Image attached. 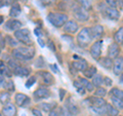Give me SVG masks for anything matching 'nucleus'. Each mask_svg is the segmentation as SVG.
Wrapping results in <instances>:
<instances>
[{
  "mask_svg": "<svg viewBox=\"0 0 123 116\" xmlns=\"http://www.w3.org/2000/svg\"><path fill=\"white\" fill-rule=\"evenodd\" d=\"M38 42H39V44L42 46V47H43V46L45 45V44L43 43V41H42V39H41V38H38Z\"/></svg>",
  "mask_w": 123,
  "mask_h": 116,
  "instance_id": "51",
  "label": "nucleus"
},
{
  "mask_svg": "<svg viewBox=\"0 0 123 116\" xmlns=\"http://www.w3.org/2000/svg\"><path fill=\"white\" fill-rule=\"evenodd\" d=\"M63 30L65 31L66 33H68L69 35L70 34H74L78 31V24L75 22V21H68L65 26L63 27Z\"/></svg>",
  "mask_w": 123,
  "mask_h": 116,
  "instance_id": "13",
  "label": "nucleus"
},
{
  "mask_svg": "<svg viewBox=\"0 0 123 116\" xmlns=\"http://www.w3.org/2000/svg\"><path fill=\"white\" fill-rule=\"evenodd\" d=\"M78 81L82 84L84 87H85V90H88V91H92V90H93L94 85L92 84V82H90L89 80H87L85 77H84V78H82V77H79V78H78Z\"/></svg>",
  "mask_w": 123,
  "mask_h": 116,
  "instance_id": "24",
  "label": "nucleus"
},
{
  "mask_svg": "<svg viewBox=\"0 0 123 116\" xmlns=\"http://www.w3.org/2000/svg\"><path fill=\"white\" fill-rule=\"evenodd\" d=\"M63 115V108L61 107H55L49 112V116H62Z\"/></svg>",
  "mask_w": 123,
  "mask_h": 116,
  "instance_id": "34",
  "label": "nucleus"
},
{
  "mask_svg": "<svg viewBox=\"0 0 123 116\" xmlns=\"http://www.w3.org/2000/svg\"><path fill=\"white\" fill-rule=\"evenodd\" d=\"M49 67H50V69H51V70L55 72V73H57V72H59V69H57L56 65H49Z\"/></svg>",
  "mask_w": 123,
  "mask_h": 116,
  "instance_id": "48",
  "label": "nucleus"
},
{
  "mask_svg": "<svg viewBox=\"0 0 123 116\" xmlns=\"http://www.w3.org/2000/svg\"><path fill=\"white\" fill-rule=\"evenodd\" d=\"M91 34L93 39H98L101 40V38L104 35V27L101 25H95L93 27H91Z\"/></svg>",
  "mask_w": 123,
  "mask_h": 116,
  "instance_id": "17",
  "label": "nucleus"
},
{
  "mask_svg": "<svg viewBox=\"0 0 123 116\" xmlns=\"http://www.w3.org/2000/svg\"><path fill=\"white\" fill-rule=\"evenodd\" d=\"M98 64L102 66V67H104L105 69H107V70H111V69H113V64L114 62L113 60L111 59V58L109 57H105V58H101L98 61Z\"/></svg>",
  "mask_w": 123,
  "mask_h": 116,
  "instance_id": "19",
  "label": "nucleus"
},
{
  "mask_svg": "<svg viewBox=\"0 0 123 116\" xmlns=\"http://www.w3.org/2000/svg\"><path fill=\"white\" fill-rule=\"evenodd\" d=\"M118 116H121V115H118Z\"/></svg>",
  "mask_w": 123,
  "mask_h": 116,
  "instance_id": "53",
  "label": "nucleus"
},
{
  "mask_svg": "<svg viewBox=\"0 0 123 116\" xmlns=\"http://www.w3.org/2000/svg\"><path fill=\"white\" fill-rule=\"evenodd\" d=\"M50 97V90L45 86H40L34 91V98L36 101H40V100H44Z\"/></svg>",
  "mask_w": 123,
  "mask_h": 116,
  "instance_id": "6",
  "label": "nucleus"
},
{
  "mask_svg": "<svg viewBox=\"0 0 123 116\" xmlns=\"http://www.w3.org/2000/svg\"><path fill=\"white\" fill-rule=\"evenodd\" d=\"M119 82H120L121 84H123V72L121 73V75L119 76Z\"/></svg>",
  "mask_w": 123,
  "mask_h": 116,
  "instance_id": "50",
  "label": "nucleus"
},
{
  "mask_svg": "<svg viewBox=\"0 0 123 116\" xmlns=\"http://www.w3.org/2000/svg\"><path fill=\"white\" fill-rule=\"evenodd\" d=\"M7 39L9 40V44H10L11 46H15V45H18V42L15 41V40H13V39H11V38H10L9 36L7 37Z\"/></svg>",
  "mask_w": 123,
  "mask_h": 116,
  "instance_id": "47",
  "label": "nucleus"
},
{
  "mask_svg": "<svg viewBox=\"0 0 123 116\" xmlns=\"http://www.w3.org/2000/svg\"><path fill=\"white\" fill-rule=\"evenodd\" d=\"M104 13H105V15L109 20H112V21H117L120 18V13L115 7H111V6L106 7L105 10H104Z\"/></svg>",
  "mask_w": 123,
  "mask_h": 116,
  "instance_id": "10",
  "label": "nucleus"
},
{
  "mask_svg": "<svg viewBox=\"0 0 123 116\" xmlns=\"http://www.w3.org/2000/svg\"><path fill=\"white\" fill-rule=\"evenodd\" d=\"M88 102L91 104V107H104L107 105V102L106 100H104V98H98L95 96L88 99Z\"/></svg>",
  "mask_w": 123,
  "mask_h": 116,
  "instance_id": "18",
  "label": "nucleus"
},
{
  "mask_svg": "<svg viewBox=\"0 0 123 116\" xmlns=\"http://www.w3.org/2000/svg\"><path fill=\"white\" fill-rule=\"evenodd\" d=\"M35 83H36V77L35 76H29V79L27 80V82H26V87L31 88Z\"/></svg>",
  "mask_w": 123,
  "mask_h": 116,
  "instance_id": "35",
  "label": "nucleus"
},
{
  "mask_svg": "<svg viewBox=\"0 0 123 116\" xmlns=\"http://www.w3.org/2000/svg\"><path fill=\"white\" fill-rule=\"evenodd\" d=\"M65 95H66V90H63V88H61V90H60V100H61V101H62V100H64Z\"/></svg>",
  "mask_w": 123,
  "mask_h": 116,
  "instance_id": "44",
  "label": "nucleus"
},
{
  "mask_svg": "<svg viewBox=\"0 0 123 116\" xmlns=\"http://www.w3.org/2000/svg\"><path fill=\"white\" fill-rule=\"evenodd\" d=\"M10 99V96L8 94V91H2L1 92V102H4L5 104L8 103V100Z\"/></svg>",
  "mask_w": 123,
  "mask_h": 116,
  "instance_id": "37",
  "label": "nucleus"
},
{
  "mask_svg": "<svg viewBox=\"0 0 123 116\" xmlns=\"http://www.w3.org/2000/svg\"><path fill=\"white\" fill-rule=\"evenodd\" d=\"M35 56V49L29 46H23L12 51V57L18 61H30Z\"/></svg>",
  "mask_w": 123,
  "mask_h": 116,
  "instance_id": "1",
  "label": "nucleus"
},
{
  "mask_svg": "<svg viewBox=\"0 0 123 116\" xmlns=\"http://www.w3.org/2000/svg\"><path fill=\"white\" fill-rule=\"evenodd\" d=\"M13 4V0H1V7Z\"/></svg>",
  "mask_w": 123,
  "mask_h": 116,
  "instance_id": "41",
  "label": "nucleus"
},
{
  "mask_svg": "<svg viewBox=\"0 0 123 116\" xmlns=\"http://www.w3.org/2000/svg\"><path fill=\"white\" fill-rule=\"evenodd\" d=\"M92 34H91V29L85 27V28L81 29L78 32V35H77V44H78L80 47H86L90 44V42L92 41Z\"/></svg>",
  "mask_w": 123,
  "mask_h": 116,
  "instance_id": "2",
  "label": "nucleus"
},
{
  "mask_svg": "<svg viewBox=\"0 0 123 116\" xmlns=\"http://www.w3.org/2000/svg\"><path fill=\"white\" fill-rule=\"evenodd\" d=\"M107 95V90L105 87H97V90L94 91V96L98 97V98H104Z\"/></svg>",
  "mask_w": 123,
  "mask_h": 116,
  "instance_id": "32",
  "label": "nucleus"
},
{
  "mask_svg": "<svg viewBox=\"0 0 123 116\" xmlns=\"http://www.w3.org/2000/svg\"><path fill=\"white\" fill-rule=\"evenodd\" d=\"M87 66H88L87 61L85 59H82V58H78V59H76L72 63V67L76 71H79V72H84L88 68Z\"/></svg>",
  "mask_w": 123,
  "mask_h": 116,
  "instance_id": "7",
  "label": "nucleus"
},
{
  "mask_svg": "<svg viewBox=\"0 0 123 116\" xmlns=\"http://www.w3.org/2000/svg\"><path fill=\"white\" fill-rule=\"evenodd\" d=\"M4 45H5V40L3 38V36H1V49L4 48Z\"/></svg>",
  "mask_w": 123,
  "mask_h": 116,
  "instance_id": "49",
  "label": "nucleus"
},
{
  "mask_svg": "<svg viewBox=\"0 0 123 116\" xmlns=\"http://www.w3.org/2000/svg\"><path fill=\"white\" fill-rule=\"evenodd\" d=\"M18 110L17 107L14 106L12 103H7L4 104V106L2 108V115L3 116H17Z\"/></svg>",
  "mask_w": 123,
  "mask_h": 116,
  "instance_id": "9",
  "label": "nucleus"
},
{
  "mask_svg": "<svg viewBox=\"0 0 123 116\" xmlns=\"http://www.w3.org/2000/svg\"><path fill=\"white\" fill-rule=\"evenodd\" d=\"M23 1H24V2H27V0H23Z\"/></svg>",
  "mask_w": 123,
  "mask_h": 116,
  "instance_id": "52",
  "label": "nucleus"
},
{
  "mask_svg": "<svg viewBox=\"0 0 123 116\" xmlns=\"http://www.w3.org/2000/svg\"><path fill=\"white\" fill-rule=\"evenodd\" d=\"M34 33H35V35L38 36V38H40V36L42 35V31L40 28H36L35 30H34Z\"/></svg>",
  "mask_w": 123,
  "mask_h": 116,
  "instance_id": "43",
  "label": "nucleus"
},
{
  "mask_svg": "<svg viewBox=\"0 0 123 116\" xmlns=\"http://www.w3.org/2000/svg\"><path fill=\"white\" fill-rule=\"evenodd\" d=\"M107 115L108 116H118L119 115V110L116 107H114L111 104H107Z\"/></svg>",
  "mask_w": 123,
  "mask_h": 116,
  "instance_id": "25",
  "label": "nucleus"
},
{
  "mask_svg": "<svg viewBox=\"0 0 123 116\" xmlns=\"http://www.w3.org/2000/svg\"><path fill=\"white\" fill-rule=\"evenodd\" d=\"M8 66H9V68L11 69V70L13 71L14 69L17 68V67H18L20 65H18V60H15L14 58H13V59L11 58V59L8 61Z\"/></svg>",
  "mask_w": 123,
  "mask_h": 116,
  "instance_id": "36",
  "label": "nucleus"
},
{
  "mask_svg": "<svg viewBox=\"0 0 123 116\" xmlns=\"http://www.w3.org/2000/svg\"><path fill=\"white\" fill-rule=\"evenodd\" d=\"M106 3L111 7H115L116 8L118 5V0H106Z\"/></svg>",
  "mask_w": 123,
  "mask_h": 116,
  "instance_id": "38",
  "label": "nucleus"
},
{
  "mask_svg": "<svg viewBox=\"0 0 123 116\" xmlns=\"http://www.w3.org/2000/svg\"><path fill=\"white\" fill-rule=\"evenodd\" d=\"M41 1L43 2L45 5H50V4H52V3L55 2V0H41Z\"/></svg>",
  "mask_w": 123,
  "mask_h": 116,
  "instance_id": "45",
  "label": "nucleus"
},
{
  "mask_svg": "<svg viewBox=\"0 0 123 116\" xmlns=\"http://www.w3.org/2000/svg\"><path fill=\"white\" fill-rule=\"evenodd\" d=\"M14 101L15 104L18 107H26L28 104H30V98L25 94H17L14 96Z\"/></svg>",
  "mask_w": 123,
  "mask_h": 116,
  "instance_id": "11",
  "label": "nucleus"
},
{
  "mask_svg": "<svg viewBox=\"0 0 123 116\" xmlns=\"http://www.w3.org/2000/svg\"><path fill=\"white\" fill-rule=\"evenodd\" d=\"M73 14H74V17L80 22H85L88 20V13H86V10L84 9L83 7H80V6L75 7V8L73 9Z\"/></svg>",
  "mask_w": 123,
  "mask_h": 116,
  "instance_id": "8",
  "label": "nucleus"
},
{
  "mask_svg": "<svg viewBox=\"0 0 123 116\" xmlns=\"http://www.w3.org/2000/svg\"><path fill=\"white\" fill-rule=\"evenodd\" d=\"M55 107V103H42L39 105V108H41V110L45 112H50Z\"/></svg>",
  "mask_w": 123,
  "mask_h": 116,
  "instance_id": "29",
  "label": "nucleus"
},
{
  "mask_svg": "<svg viewBox=\"0 0 123 116\" xmlns=\"http://www.w3.org/2000/svg\"><path fill=\"white\" fill-rule=\"evenodd\" d=\"M14 37L17 38V40L21 43L25 44V45H32L33 43V39L31 36L30 30L29 29H20L14 32Z\"/></svg>",
  "mask_w": 123,
  "mask_h": 116,
  "instance_id": "4",
  "label": "nucleus"
},
{
  "mask_svg": "<svg viewBox=\"0 0 123 116\" xmlns=\"http://www.w3.org/2000/svg\"><path fill=\"white\" fill-rule=\"evenodd\" d=\"M32 113L34 116H43L41 113L40 109H37V108H35V109H32Z\"/></svg>",
  "mask_w": 123,
  "mask_h": 116,
  "instance_id": "42",
  "label": "nucleus"
},
{
  "mask_svg": "<svg viewBox=\"0 0 123 116\" xmlns=\"http://www.w3.org/2000/svg\"><path fill=\"white\" fill-rule=\"evenodd\" d=\"M110 95L112 97H116V98H119V99L123 100V90H119L118 87H113L112 90H110Z\"/></svg>",
  "mask_w": 123,
  "mask_h": 116,
  "instance_id": "30",
  "label": "nucleus"
},
{
  "mask_svg": "<svg viewBox=\"0 0 123 116\" xmlns=\"http://www.w3.org/2000/svg\"><path fill=\"white\" fill-rule=\"evenodd\" d=\"M79 3L81 7H83L84 9H90L91 8V1L90 0H76Z\"/></svg>",
  "mask_w": 123,
  "mask_h": 116,
  "instance_id": "33",
  "label": "nucleus"
},
{
  "mask_svg": "<svg viewBox=\"0 0 123 116\" xmlns=\"http://www.w3.org/2000/svg\"><path fill=\"white\" fill-rule=\"evenodd\" d=\"M102 47H103V40H97L95 42L92 43L90 46L89 52L90 56L92 57V59L98 61L101 59V55H102Z\"/></svg>",
  "mask_w": 123,
  "mask_h": 116,
  "instance_id": "5",
  "label": "nucleus"
},
{
  "mask_svg": "<svg viewBox=\"0 0 123 116\" xmlns=\"http://www.w3.org/2000/svg\"><path fill=\"white\" fill-rule=\"evenodd\" d=\"M112 70L116 76L121 75V73L123 72V57H118L115 59Z\"/></svg>",
  "mask_w": 123,
  "mask_h": 116,
  "instance_id": "12",
  "label": "nucleus"
},
{
  "mask_svg": "<svg viewBox=\"0 0 123 116\" xmlns=\"http://www.w3.org/2000/svg\"><path fill=\"white\" fill-rule=\"evenodd\" d=\"M73 85H74L75 87H76V90H77V91L79 92L81 96H83V95H85V92H86V90H85V87H84L81 83L79 82L78 80H75L74 82H73Z\"/></svg>",
  "mask_w": 123,
  "mask_h": 116,
  "instance_id": "31",
  "label": "nucleus"
},
{
  "mask_svg": "<svg viewBox=\"0 0 123 116\" xmlns=\"http://www.w3.org/2000/svg\"><path fill=\"white\" fill-rule=\"evenodd\" d=\"M66 107H67V109H68L70 114H72V115L78 114L79 109H78V107H77L76 104L72 101V99H68V101L66 102Z\"/></svg>",
  "mask_w": 123,
  "mask_h": 116,
  "instance_id": "21",
  "label": "nucleus"
},
{
  "mask_svg": "<svg viewBox=\"0 0 123 116\" xmlns=\"http://www.w3.org/2000/svg\"><path fill=\"white\" fill-rule=\"evenodd\" d=\"M104 83V77L101 74H97L92 78V84L95 87H101V85Z\"/></svg>",
  "mask_w": 123,
  "mask_h": 116,
  "instance_id": "28",
  "label": "nucleus"
},
{
  "mask_svg": "<svg viewBox=\"0 0 123 116\" xmlns=\"http://www.w3.org/2000/svg\"><path fill=\"white\" fill-rule=\"evenodd\" d=\"M111 101H112V104L114 107H116L118 110L123 109V100L116 98V97H112L111 96Z\"/></svg>",
  "mask_w": 123,
  "mask_h": 116,
  "instance_id": "27",
  "label": "nucleus"
},
{
  "mask_svg": "<svg viewBox=\"0 0 123 116\" xmlns=\"http://www.w3.org/2000/svg\"><path fill=\"white\" fill-rule=\"evenodd\" d=\"M104 83H105L107 86H111L113 84V80L109 78V77H104Z\"/></svg>",
  "mask_w": 123,
  "mask_h": 116,
  "instance_id": "39",
  "label": "nucleus"
},
{
  "mask_svg": "<svg viewBox=\"0 0 123 116\" xmlns=\"http://www.w3.org/2000/svg\"><path fill=\"white\" fill-rule=\"evenodd\" d=\"M49 23L55 28H62L68 22V15L62 13H49L47 15Z\"/></svg>",
  "mask_w": 123,
  "mask_h": 116,
  "instance_id": "3",
  "label": "nucleus"
},
{
  "mask_svg": "<svg viewBox=\"0 0 123 116\" xmlns=\"http://www.w3.org/2000/svg\"><path fill=\"white\" fill-rule=\"evenodd\" d=\"M119 52H120V46L118 45V43L114 42V43H111L109 45V48H108V57L109 58L116 59L119 56Z\"/></svg>",
  "mask_w": 123,
  "mask_h": 116,
  "instance_id": "14",
  "label": "nucleus"
},
{
  "mask_svg": "<svg viewBox=\"0 0 123 116\" xmlns=\"http://www.w3.org/2000/svg\"><path fill=\"white\" fill-rule=\"evenodd\" d=\"M21 27H22V23L20 21L15 20V19H10V20L7 21L6 24H5V28L8 31H14V32L22 29Z\"/></svg>",
  "mask_w": 123,
  "mask_h": 116,
  "instance_id": "15",
  "label": "nucleus"
},
{
  "mask_svg": "<svg viewBox=\"0 0 123 116\" xmlns=\"http://www.w3.org/2000/svg\"><path fill=\"white\" fill-rule=\"evenodd\" d=\"M30 72H31L30 69L27 68V67H24V66H18V67H17L13 70L14 75L20 76V77H27V76H29Z\"/></svg>",
  "mask_w": 123,
  "mask_h": 116,
  "instance_id": "20",
  "label": "nucleus"
},
{
  "mask_svg": "<svg viewBox=\"0 0 123 116\" xmlns=\"http://www.w3.org/2000/svg\"><path fill=\"white\" fill-rule=\"evenodd\" d=\"M21 13H22V9H21L20 4L17 2H14L13 4L11 5V8L9 10V15L11 18H17L21 14Z\"/></svg>",
  "mask_w": 123,
  "mask_h": 116,
  "instance_id": "22",
  "label": "nucleus"
},
{
  "mask_svg": "<svg viewBox=\"0 0 123 116\" xmlns=\"http://www.w3.org/2000/svg\"><path fill=\"white\" fill-rule=\"evenodd\" d=\"M105 116H106V115H105Z\"/></svg>",
  "mask_w": 123,
  "mask_h": 116,
  "instance_id": "54",
  "label": "nucleus"
},
{
  "mask_svg": "<svg viewBox=\"0 0 123 116\" xmlns=\"http://www.w3.org/2000/svg\"><path fill=\"white\" fill-rule=\"evenodd\" d=\"M62 38H63V39H67V41L70 42V43H71V42H73V38H72V36L69 35V34H68V35H64Z\"/></svg>",
  "mask_w": 123,
  "mask_h": 116,
  "instance_id": "46",
  "label": "nucleus"
},
{
  "mask_svg": "<svg viewBox=\"0 0 123 116\" xmlns=\"http://www.w3.org/2000/svg\"><path fill=\"white\" fill-rule=\"evenodd\" d=\"M5 88L8 91H11V90H14V85H13V82L12 81H8L7 82V84H6V86H5Z\"/></svg>",
  "mask_w": 123,
  "mask_h": 116,
  "instance_id": "40",
  "label": "nucleus"
},
{
  "mask_svg": "<svg viewBox=\"0 0 123 116\" xmlns=\"http://www.w3.org/2000/svg\"><path fill=\"white\" fill-rule=\"evenodd\" d=\"M39 75L41 76L42 78V81L45 85H51L55 82V78H53V75L51 73H49L47 71H42V72H39Z\"/></svg>",
  "mask_w": 123,
  "mask_h": 116,
  "instance_id": "16",
  "label": "nucleus"
},
{
  "mask_svg": "<svg viewBox=\"0 0 123 116\" xmlns=\"http://www.w3.org/2000/svg\"><path fill=\"white\" fill-rule=\"evenodd\" d=\"M114 40L116 43H123V27L119 28L114 34Z\"/></svg>",
  "mask_w": 123,
  "mask_h": 116,
  "instance_id": "26",
  "label": "nucleus"
},
{
  "mask_svg": "<svg viewBox=\"0 0 123 116\" xmlns=\"http://www.w3.org/2000/svg\"><path fill=\"white\" fill-rule=\"evenodd\" d=\"M98 69L94 66H89L85 71L83 72V75L85 78H93V77L98 74Z\"/></svg>",
  "mask_w": 123,
  "mask_h": 116,
  "instance_id": "23",
  "label": "nucleus"
}]
</instances>
